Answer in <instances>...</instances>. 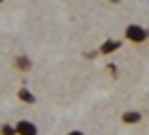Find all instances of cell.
I'll list each match as a JSON object with an SVG mask.
<instances>
[{"mask_svg": "<svg viewBox=\"0 0 149 135\" xmlns=\"http://www.w3.org/2000/svg\"><path fill=\"white\" fill-rule=\"evenodd\" d=\"M124 38L129 41V43H145L149 38V32L145 29L142 25H138V23H131V25L124 27Z\"/></svg>", "mask_w": 149, "mask_h": 135, "instance_id": "obj_1", "label": "cell"}, {"mask_svg": "<svg viewBox=\"0 0 149 135\" xmlns=\"http://www.w3.org/2000/svg\"><path fill=\"white\" fill-rule=\"evenodd\" d=\"M14 133L16 135H38V126L29 119H18L14 124Z\"/></svg>", "mask_w": 149, "mask_h": 135, "instance_id": "obj_2", "label": "cell"}, {"mask_svg": "<svg viewBox=\"0 0 149 135\" xmlns=\"http://www.w3.org/2000/svg\"><path fill=\"white\" fill-rule=\"evenodd\" d=\"M14 68H16L18 72H29V70H32V61H29V56L18 54V56L14 59Z\"/></svg>", "mask_w": 149, "mask_h": 135, "instance_id": "obj_3", "label": "cell"}, {"mask_svg": "<svg viewBox=\"0 0 149 135\" xmlns=\"http://www.w3.org/2000/svg\"><path fill=\"white\" fill-rule=\"evenodd\" d=\"M16 95H18V99L23 101V104H27V106L36 104V95H34V92H29V88H25V86H20Z\"/></svg>", "mask_w": 149, "mask_h": 135, "instance_id": "obj_4", "label": "cell"}, {"mask_svg": "<svg viewBox=\"0 0 149 135\" xmlns=\"http://www.w3.org/2000/svg\"><path fill=\"white\" fill-rule=\"evenodd\" d=\"M122 122L124 124H140L142 122V113H138V110H127V113H122Z\"/></svg>", "mask_w": 149, "mask_h": 135, "instance_id": "obj_5", "label": "cell"}, {"mask_svg": "<svg viewBox=\"0 0 149 135\" xmlns=\"http://www.w3.org/2000/svg\"><path fill=\"white\" fill-rule=\"evenodd\" d=\"M118 47H120V41H106V43L102 45L100 52H102V54H111V52H115Z\"/></svg>", "mask_w": 149, "mask_h": 135, "instance_id": "obj_6", "label": "cell"}, {"mask_svg": "<svg viewBox=\"0 0 149 135\" xmlns=\"http://www.w3.org/2000/svg\"><path fill=\"white\" fill-rule=\"evenodd\" d=\"M0 135H16L14 133V126L11 124H2L0 126Z\"/></svg>", "mask_w": 149, "mask_h": 135, "instance_id": "obj_7", "label": "cell"}, {"mask_svg": "<svg viewBox=\"0 0 149 135\" xmlns=\"http://www.w3.org/2000/svg\"><path fill=\"white\" fill-rule=\"evenodd\" d=\"M65 135H86V133H84V131H79V128H74V131H68Z\"/></svg>", "mask_w": 149, "mask_h": 135, "instance_id": "obj_8", "label": "cell"}, {"mask_svg": "<svg viewBox=\"0 0 149 135\" xmlns=\"http://www.w3.org/2000/svg\"><path fill=\"white\" fill-rule=\"evenodd\" d=\"M113 2H120V0H113Z\"/></svg>", "mask_w": 149, "mask_h": 135, "instance_id": "obj_9", "label": "cell"}, {"mask_svg": "<svg viewBox=\"0 0 149 135\" xmlns=\"http://www.w3.org/2000/svg\"><path fill=\"white\" fill-rule=\"evenodd\" d=\"M0 2H5V0H0Z\"/></svg>", "mask_w": 149, "mask_h": 135, "instance_id": "obj_10", "label": "cell"}]
</instances>
